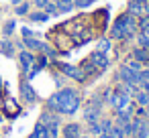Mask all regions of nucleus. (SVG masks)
Instances as JSON below:
<instances>
[{"mask_svg": "<svg viewBox=\"0 0 149 138\" xmlns=\"http://www.w3.org/2000/svg\"><path fill=\"white\" fill-rule=\"evenodd\" d=\"M23 95H25L27 102H35V93H33V89H31L27 83H23Z\"/></svg>", "mask_w": 149, "mask_h": 138, "instance_id": "nucleus-14", "label": "nucleus"}, {"mask_svg": "<svg viewBox=\"0 0 149 138\" xmlns=\"http://www.w3.org/2000/svg\"><path fill=\"white\" fill-rule=\"evenodd\" d=\"M108 49H110V45H108V41L104 39V41H100V43H98V49H96V51H102V53H106Z\"/></svg>", "mask_w": 149, "mask_h": 138, "instance_id": "nucleus-24", "label": "nucleus"}, {"mask_svg": "<svg viewBox=\"0 0 149 138\" xmlns=\"http://www.w3.org/2000/svg\"><path fill=\"white\" fill-rule=\"evenodd\" d=\"M147 67H149V63H147Z\"/></svg>", "mask_w": 149, "mask_h": 138, "instance_id": "nucleus-35", "label": "nucleus"}, {"mask_svg": "<svg viewBox=\"0 0 149 138\" xmlns=\"http://www.w3.org/2000/svg\"><path fill=\"white\" fill-rule=\"evenodd\" d=\"M118 77H120V81H123L125 85H131V87H135V85L141 83V79H139V71H133L129 65H123V67L118 69Z\"/></svg>", "mask_w": 149, "mask_h": 138, "instance_id": "nucleus-3", "label": "nucleus"}, {"mask_svg": "<svg viewBox=\"0 0 149 138\" xmlns=\"http://www.w3.org/2000/svg\"><path fill=\"white\" fill-rule=\"evenodd\" d=\"M21 2H25V0H13V4L17 6V4H21Z\"/></svg>", "mask_w": 149, "mask_h": 138, "instance_id": "nucleus-32", "label": "nucleus"}, {"mask_svg": "<svg viewBox=\"0 0 149 138\" xmlns=\"http://www.w3.org/2000/svg\"><path fill=\"white\" fill-rule=\"evenodd\" d=\"M135 138H149V122L141 120V124H139V128L135 132Z\"/></svg>", "mask_w": 149, "mask_h": 138, "instance_id": "nucleus-11", "label": "nucleus"}, {"mask_svg": "<svg viewBox=\"0 0 149 138\" xmlns=\"http://www.w3.org/2000/svg\"><path fill=\"white\" fill-rule=\"evenodd\" d=\"M33 65H35V57H33V53H29V51H21V69H23V71H29Z\"/></svg>", "mask_w": 149, "mask_h": 138, "instance_id": "nucleus-7", "label": "nucleus"}, {"mask_svg": "<svg viewBox=\"0 0 149 138\" xmlns=\"http://www.w3.org/2000/svg\"><path fill=\"white\" fill-rule=\"evenodd\" d=\"M92 2H94V0H76L74 6H78V8H86V6H90Z\"/></svg>", "mask_w": 149, "mask_h": 138, "instance_id": "nucleus-22", "label": "nucleus"}, {"mask_svg": "<svg viewBox=\"0 0 149 138\" xmlns=\"http://www.w3.org/2000/svg\"><path fill=\"white\" fill-rule=\"evenodd\" d=\"M49 2H51V0H35V6H37V8H45Z\"/></svg>", "mask_w": 149, "mask_h": 138, "instance_id": "nucleus-29", "label": "nucleus"}, {"mask_svg": "<svg viewBox=\"0 0 149 138\" xmlns=\"http://www.w3.org/2000/svg\"><path fill=\"white\" fill-rule=\"evenodd\" d=\"M47 12H35V14H31V21H35V23H43V21H47Z\"/></svg>", "mask_w": 149, "mask_h": 138, "instance_id": "nucleus-19", "label": "nucleus"}, {"mask_svg": "<svg viewBox=\"0 0 149 138\" xmlns=\"http://www.w3.org/2000/svg\"><path fill=\"white\" fill-rule=\"evenodd\" d=\"M45 12H47V14H57V4H51V2H49V4L45 6Z\"/></svg>", "mask_w": 149, "mask_h": 138, "instance_id": "nucleus-25", "label": "nucleus"}, {"mask_svg": "<svg viewBox=\"0 0 149 138\" xmlns=\"http://www.w3.org/2000/svg\"><path fill=\"white\" fill-rule=\"evenodd\" d=\"M59 67H61V71H63L65 75H70V77H74V79H78V81L84 79L82 67H74V65H59Z\"/></svg>", "mask_w": 149, "mask_h": 138, "instance_id": "nucleus-6", "label": "nucleus"}, {"mask_svg": "<svg viewBox=\"0 0 149 138\" xmlns=\"http://www.w3.org/2000/svg\"><path fill=\"white\" fill-rule=\"evenodd\" d=\"M112 126H114V124H112V120H102V122H100V130H102V134L110 132V130H112Z\"/></svg>", "mask_w": 149, "mask_h": 138, "instance_id": "nucleus-17", "label": "nucleus"}, {"mask_svg": "<svg viewBox=\"0 0 149 138\" xmlns=\"http://www.w3.org/2000/svg\"><path fill=\"white\" fill-rule=\"evenodd\" d=\"M88 61H90L96 69H106V67H108V57H106V53H102V51H94Z\"/></svg>", "mask_w": 149, "mask_h": 138, "instance_id": "nucleus-5", "label": "nucleus"}, {"mask_svg": "<svg viewBox=\"0 0 149 138\" xmlns=\"http://www.w3.org/2000/svg\"><path fill=\"white\" fill-rule=\"evenodd\" d=\"M139 2H149V0H139Z\"/></svg>", "mask_w": 149, "mask_h": 138, "instance_id": "nucleus-34", "label": "nucleus"}, {"mask_svg": "<svg viewBox=\"0 0 149 138\" xmlns=\"http://www.w3.org/2000/svg\"><path fill=\"white\" fill-rule=\"evenodd\" d=\"M0 51H2L6 57H13V55H15V47H13V43H10L8 39H4L2 43H0Z\"/></svg>", "mask_w": 149, "mask_h": 138, "instance_id": "nucleus-12", "label": "nucleus"}, {"mask_svg": "<svg viewBox=\"0 0 149 138\" xmlns=\"http://www.w3.org/2000/svg\"><path fill=\"white\" fill-rule=\"evenodd\" d=\"M100 138H112V136H110V134L106 132V134H100Z\"/></svg>", "mask_w": 149, "mask_h": 138, "instance_id": "nucleus-31", "label": "nucleus"}, {"mask_svg": "<svg viewBox=\"0 0 149 138\" xmlns=\"http://www.w3.org/2000/svg\"><path fill=\"white\" fill-rule=\"evenodd\" d=\"M15 27H17L15 21H8V23L4 25V37H10V35L15 33Z\"/></svg>", "mask_w": 149, "mask_h": 138, "instance_id": "nucleus-20", "label": "nucleus"}, {"mask_svg": "<svg viewBox=\"0 0 149 138\" xmlns=\"http://www.w3.org/2000/svg\"><path fill=\"white\" fill-rule=\"evenodd\" d=\"M133 59L139 61V63H143V65H147V63H149V49L137 47V49L133 51Z\"/></svg>", "mask_w": 149, "mask_h": 138, "instance_id": "nucleus-10", "label": "nucleus"}, {"mask_svg": "<svg viewBox=\"0 0 149 138\" xmlns=\"http://www.w3.org/2000/svg\"><path fill=\"white\" fill-rule=\"evenodd\" d=\"M149 27V14H141V21L137 23V29H141V31H145Z\"/></svg>", "mask_w": 149, "mask_h": 138, "instance_id": "nucleus-18", "label": "nucleus"}, {"mask_svg": "<svg viewBox=\"0 0 149 138\" xmlns=\"http://www.w3.org/2000/svg\"><path fill=\"white\" fill-rule=\"evenodd\" d=\"M74 8V4H59L57 6V12H70Z\"/></svg>", "mask_w": 149, "mask_h": 138, "instance_id": "nucleus-27", "label": "nucleus"}, {"mask_svg": "<svg viewBox=\"0 0 149 138\" xmlns=\"http://www.w3.org/2000/svg\"><path fill=\"white\" fill-rule=\"evenodd\" d=\"M39 124H43L45 128H57V126H59V120H57L53 114L43 112V114H41V122H39Z\"/></svg>", "mask_w": 149, "mask_h": 138, "instance_id": "nucleus-9", "label": "nucleus"}, {"mask_svg": "<svg viewBox=\"0 0 149 138\" xmlns=\"http://www.w3.org/2000/svg\"><path fill=\"white\" fill-rule=\"evenodd\" d=\"M21 33H23V37H25V39H31V37H35V33H33L31 29H27V27H23V29H21Z\"/></svg>", "mask_w": 149, "mask_h": 138, "instance_id": "nucleus-28", "label": "nucleus"}, {"mask_svg": "<svg viewBox=\"0 0 149 138\" xmlns=\"http://www.w3.org/2000/svg\"><path fill=\"white\" fill-rule=\"evenodd\" d=\"M108 134H110L112 138H125V132H123V126H116V124L112 126V130H110Z\"/></svg>", "mask_w": 149, "mask_h": 138, "instance_id": "nucleus-16", "label": "nucleus"}, {"mask_svg": "<svg viewBox=\"0 0 149 138\" xmlns=\"http://www.w3.org/2000/svg\"><path fill=\"white\" fill-rule=\"evenodd\" d=\"M47 106L59 114H76L80 108V97L74 89H61L47 100Z\"/></svg>", "mask_w": 149, "mask_h": 138, "instance_id": "nucleus-1", "label": "nucleus"}, {"mask_svg": "<svg viewBox=\"0 0 149 138\" xmlns=\"http://www.w3.org/2000/svg\"><path fill=\"white\" fill-rule=\"evenodd\" d=\"M63 138H82L80 124H68V126H63Z\"/></svg>", "mask_w": 149, "mask_h": 138, "instance_id": "nucleus-8", "label": "nucleus"}, {"mask_svg": "<svg viewBox=\"0 0 149 138\" xmlns=\"http://www.w3.org/2000/svg\"><path fill=\"white\" fill-rule=\"evenodd\" d=\"M139 79H141V81H149V67H143V69L139 71Z\"/></svg>", "mask_w": 149, "mask_h": 138, "instance_id": "nucleus-23", "label": "nucleus"}, {"mask_svg": "<svg viewBox=\"0 0 149 138\" xmlns=\"http://www.w3.org/2000/svg\"><path fill=\"white\" fill-rule=\"evenodd\" d=\"M127 65H129L133 71H141V69H143V67H141V63H139V61H135V59H133V61H129Z\"/></svg>", "mask_w": 149, "mask_h": 138, "instance_id": "nucleus-26", "label": "nucleus"}, {"mask_svg": "<svg viewBox=\"0 0 149 138\" xmlns=\"http://www.w3.org/2000/svg\"><path fill=\"white\" fill-rule=\"evenodd\" d=\"M29 138H47V128H45L43 124H37L35 130H33V134H31Z\"/></svg>", "mask_w": 149, "mask_h": 138, "instance_id": "nucleus-13", "label": "nucleus"}, {"mask_svg": "<svg viewBox=\"0 0 149 138\" xmlns=\"http://www.w3.org/2000/svg\"><path fill=\"white\" fill-rule=\"evenodd\" d=\"M100 110H102V108H100V102H98V100H94V104H92V106H88V108H86V112H84L86 122H90V124H92V122H98V118H100V114H102Z\"/></svg>", "mask_w": 149, "mask_h": 138, "instance_id": "nucleus-4", "label": "nucleus"}, {"mask_svg": "<svg viewBox=\"0 0 149 138\" xmlns=\"http://www.w3.org/2000/svg\"><path fill=\"white\" fill-rule=\"evenodd\" d=\"M139 85L143 87V91H147V93H149V81H141Z\"/></svg>", "mask_w": 149, "mask_h": 138, "instance_id": "nucleus-30", "label": "nucleus"}, {"mask_svg": "<svg viewBox=\"0 0 149 138\" xmlns=\"http://www.w3.org/2000/svg\"><path fill=\"white\" fill-rule=\"evenodd\" d=\"M27 12H29V4H27V2L17 4V14H27Z\"/></svg>", "mask_w": 149, "mask_h": 138, "instance_id": "nucleus-21", "label": "nucleus"}, {"mask_svg": "<svg viewBox=\"0 0 149 138\" xmlns=\"http://www.w3.org/2000/svg\"><path fill=\"white\" fill-rule=\"evenodd\" d=\"M137 102H139V106H147L149 104V93L147 91H137Z\"/></svg>", "mask_w": 149, "mask_h": 138, "instance_id": "nucleus-15", "label": "nucleus"}, {"mask_svg": "<svg viewBox=\"0 0 149 138\" xmlns=\"http://www.w3.org/2000/svg\"><path fill=\"white\" fill-rule=\"evenodd\" d=\"M145 108H147V114H149V104H147V106H145Z\"/></svg>", "mask_w": 149, "mask_h": 138, "instance_id": "nucleus-33", "label": "nucleus"}, {"mask_svg": "<svg viewBox=\"0 0 149 138\" xmlns=\"http://www.w3.org/2000/svg\"><path fill=\"white\" fill-rule=\"evenodd\" d=\"M135 31H137V21H135L133 14L127 12V14H123V16H118L114 21L112 31H110V37L112 39H118V41H129V39H133Z\"/></svg>", "mask_w": 149, "mask_h": 138, "instance_id": "nucleus-2", "label": "nucleus"}]
</instances>
